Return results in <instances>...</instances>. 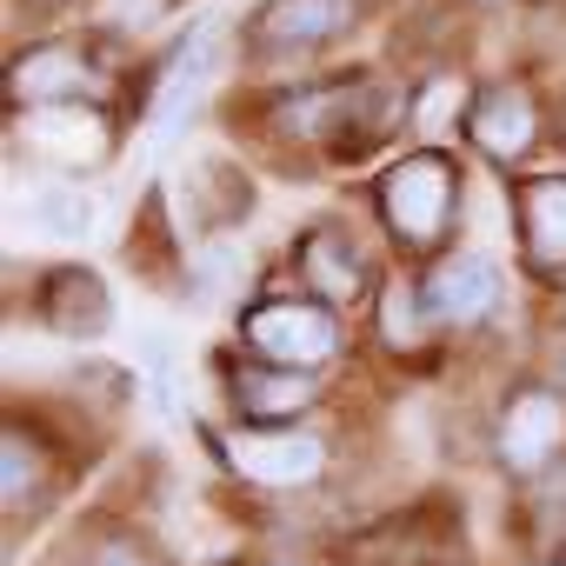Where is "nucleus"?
Returning <instances> with one entry per match:
<instances>
[{"label":"nucleus","mask_w":566,"mask_h":566,"mask_svg":"<svg viewBox=\"0 0 566 566\" xmlns=\"http://www.w3.org/2000/svg\"><path fill=\"white\" fill-rule=\"evenodd\" d=\"M247 340H253V354H266L273 367L307 374V367H327V360H334L340 327H334L327 307H307V301H266V307L247 321Z\"/></svg>","instance_id":"1"},{"label":"nucleus","mask_w":566,"mask_h":566,"mask_svg":"<svg viewBox=\"0 0 566 566\" xmlns=\"http://www.w3.org/2000/svg\"><path fill=\"white\" fill-rule=\"evenodd\" d=\"M380 207H387V227L400 240H433L447 227V213H453V174H447V160L440 154L400 160L387 174V187H380Z\"/></svg>","instance_id":"2"},{"label":"nucleus","mask_w":566,"mask_h":566,"mask_svg":"<svg viewBox=\"0 0 566 566\" xmlns=\"http://www.w3.org/2000/svg\"><path fill=\"white\" fill-rule=\"evenodd\" d=\"M493 301H500V266L480 260V253L440 260L433 280H427V294H420L427 321H440V327H473V321L493 314Z\"/></svg>","instance_id":"3"},{"label":"nucleus","mask_w":566,"mask_h":566,"mask_svg":"<svg viewBox=\"0 0 566 566\" xmlns=\"http://www.w3.org/2000/svg\"><path fill=\"white\" fill-rule=\"evenodd\" d=\"M227 460H233V473H247L260 486H307V480H321L327 447L314 433H233Z\"/></svg>","instance_id":"4"},{"label":"nucleus","mask_w":566,"mask_h":566,"mask_svg":"<svg viewBox=\"0 0 566 566\" xmlns=\"http://www.w3.org/2000/svg\"><path fill=\"white\" fill-rule=\"evenodd\" d=\"M559 440H566V400L546 394V387L513 394V407H506V420H500V460H506L513 473H539V467L559 453Z\"/></svg>","instance_id":"5"},{"label":"nucleus","mask_w":566,"mask_h":566,"mask_svg":"<svg viewBox=\"0 0 566 566\" xmlns=\"http://www.w3.org/2000/svg\"><path fill=\"white\" fill-rule=\"evenodd\" d=\"M347 21H354V0H266L253 14V41L266 54H301V48L334 41Z\"/></svg>","instance_id":"6"},{"label":"nucleus","mask_w":566,"mask_h":566,"mask_svg":"<svg viewBox=\"0 0 566 566\" xmlns=\"http://www.w3.org/2000/svg\"><path fill=\"white\" fill-rule=\"evenodd\" d=\"M28 140H34L48 160H61V167H101V160H107V120H101L94 107H81V101L34 107Z\"/></svg>","instance_id":"7"},{"label":"nucleus","mask_w":566,"mask_h":566,"mask_svg":"<svg viewBox=\"0 0 566 566\" xmlns=\"http://www.w3.org/2000/svg\"><path fill=\"white\" fill-rule=\"evenodd\" d=\"M220 74V28L207 21V28H193L187 34V48H180V61L167 67V81H160V101H154V127L167 134V127H180L193 107H200V94H207V81Z\"/></svg>","instance_id":"8"},{"label":"nucleus","mask_w":566,"mask_h":566,"mask_svg":"<svg viewBox=\"0 0 566 566\" xmlns=\"http://www.w3.org/2000/svg\"><path fill=\"white\" fill-rule=\"evenodd\" d=\"M94 87L87 61L67 54V48H34L28 61H14V94L34 101V107H61V101H81Z\"/></svg>","instance_id":"9"},{"label":"nucleus","mask_w":566,"mask_h":566,"mask_svg":"<svg viewBox=\"0 0 566 566\" xmlns=\"http://www.w3.org/2000/svg\"><path fill=\"white\" fill-rule=\"evenodd\" d=\"M473 140L493 154V160H520L533 147V101L520 87H493L480 107H473Z\"/></svg>","instance_id":"10"},{"label":"nucleus","mask_w":566,"mask_h":566,"mask_svg":"<svg viewBox=\"0 0 566 566\" xmlns=\"http://www.w3.org/2000/svg\"><path fill=\"white\" fill-rule=\"evenodd\" d=\"M520 233L539 266H566V180H533L520 193Z\"/></svg>","instance_id":"11"},{"label":"nucleus","mask_w":566,"mask_h":566,"mask_svg":"<svg viewBox=\"0 0 566 566\" xmlns=\"http://www.w3.org/2000/svg\"><path fill=\"white\" fill-rule=\"evenodd\" d=\"M48 321L61 334H101L107 327V287L94 273H81V266H61L48 280Z\"/></svg>","instance_id":"12"},{"label":"nucleus","mask_w":566,"mask_h":566,"mask_svg":"<svg viewBox=\"0 0 566 566\" xmlns=\"http://www.w3.org/2000/svg\"><path fill=\"white\" fill-rule=\"evenodd\" d=\"M233 400H240V413H260V420H294L314 400V387L294 367H280V374H233Z\"/></svg>","instance_id":"13"},{"label":"nucleus","mask_w":566,"mask_h":566,"mask_svg":"<svg viewBox=\"0 0 566 566\" xmlns=\"http://www.w3.org/2000/svg\"><path fill=\"white\" fill-rule=\"evenodd\" d=\"M307 280L321 287V301H360L367 273H360L354 240H340V233H314V240H307Z\"/></svg>","instance_id":"14"},{"label":"nucleus","mask_w":566,"mask_h":566,"mask_svg":"<svg viewBox=\"0 0 566 566\" xmlns=\"http://www.w3.org/2000/svg\"><path fill=\"white\" fill-rule=\"evenodd\" d=\"M34 220H41V233H54V240H81V233L94 227V200H87L81 187H48V193L34 200Z\"/></svg>","instance_id":"15"},{"label":"nucleus","mask_w":566,"mask_h":566,"mask_svg":"<svg viewBox=\"0 0 566 566\" xmlns=\"http://www.w3.org/2000/svg\"><path fill=\"white\" fill-rule=\"evenodd\" d=\"M460 94H467L460 81H433V87L420 94V114H413V127H420L427 140H433V134H447V120L460 114Z\"/></svg>","instance_id":"16"},{"label":"nucleus","mask_w":566,"mask_h":566,"mask_svg":"<svg viewBox=\"0 0 566 566\" xmlns=\"http://www.w3.org/2000/svg\"><path fill=\"white\" fill-rule=\"evenodd\" d=\"M420 334V321H413V294H387V340H413Z\"/></svg>","instance_id":"17"},{"label":"nucleus","mask_w":566,"mask_h":566,"mask_svg":"<svg viewBox=\"0 0 566 566\" xmlns=\"http://www.w3.org/2000/svg\"><path fill=\"white\" fill-rule=\"evenodd\" d=\"M160 8H167V0H107V21H134V28H147Z\"/></svg>","instance_id":"18"},{"label":"nucleus","mask_w":566,"mask_h":566,"mask_svg":"<svg viewBox=\"0 0 566 566\" xmlns=\"http://www.w3.org/2000/svg\"><path fill=\"white\" fill-rule=\"evenodd\" d=\"M28 460H34V453H28V447H21V433H8V500H21V480H28V473H34V467H28Z\"/></svg>","instance_id":"19"},{"label":"nucleus","mask_w":566,"mask_h":566,"mask_svg":"<svg viewBox=\"0 0 566 566\" xmlns=\"http://www.w3.org/2000/svg\"><path fill=\"white\" fill-rule=\"evenodd\" d=\"M101 566H147V559H140V553H127V546H107V553H101Z\"/></svg>","instance_id":"20"}]
</instances>
